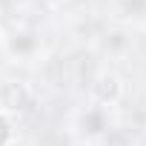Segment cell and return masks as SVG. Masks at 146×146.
<instances>
[{
  "label": "cell",
  "instance_id": "6da1fadb",
  "mask_svg": "<svg viewBox=\"0 0 146 146\" xmlns=\"http://www.w3.org/2000/svg\"><path fill=\"white\" fill-rule=\"evenodd\" d=\"M112 129V109H103L98 103H86L75 117V132L83 143H100L103 137H109Z\"/></svg>",
  "mask_w": 146,
  "mask_h": 146
},
{
  "label": "cell",
  "instance_id": "7a4b0ae2",
  "mask_svg": "<svg viewBox=\"0 0 146 146\" xmlns=\"http://www.w3.org/2000/svg\"><path fill=\"white\" fill-rule=\"evenodd\" d=\"M126 95V83L117 72L112 69H100L89 83V103H98L103 109H115Z\"/></svg>",
  "mask_w": 146,
  "mask_h": 146
},
{
  "label": "cell",
  "instance_id": "3957f363",
  "mask_svg": "<svg viewBox=\"0 0 146 146\" xmlns=\"http://www.w3.org/2000/svg\"><path fill=\"white\" fill-rule=\"evenodd\" d=\"M3 49H6V57L9 60H20V63H29L40 54L43 43H40V35L32 32V29H20V32H12L6 40H3Z\"/></svg>",
  "mask_w": 146,
  "mask_h": 146
},
{
  "label": "cell",
  "instance_id": "277c9868",
  "mask_svg": "<svg viewBox=\"0 0 146 146\" xmlns=\"http://www.w3.org/2000/svg\"><path fill=\"white\" fill-rule=\"evenodd\" d=\"M32 106V89L23 80H0V109L17 115Z\"/></svg>",
  "mask_w": 146,
  "mask_h": 146
},
{
  "label": "cell",
  "instance_id": "5b68a950",
  "mask_svg": "<svg viewBox=\"0 0 146 146\" xmlns=\"http://www.w3.org/2000/svg\"><path fill=\"white\" fill-rule=\"evenodd\" d=\"M17 140V123H15V115L0 109V146H15Z\"/></svg>",
  "mask_w": 146,
  "mask_h": 146
},
{
  "label": "cell",
  "instance_id": "8992f818",
  "mask_svg": "<svg viewBox=\"0 0 146 146\" xmlns=\"http://www.w3.org/2000/svg\"><path fill=\"white\" fill-rule=\"evenodd\" d=\"M6 60V49H3V40H0V63Z\"/></svg>",
  "mask_w": 146,
  "mask_h": 146
},
{
  "label": "cell",
  "instance_id": "52a82bcc",
  "mask_svg": "<svg viewBox=\"0 0 146 146\" xmlns=\"http://www.w3.org/2000/svg\"><path fill=\"white\" fill-rule=\"evenodd\" d=\"M32 3H46V0H32Z\"/></svg>",
  "mask_w": 146,
  "mask_h": 146
}]
</instances>
